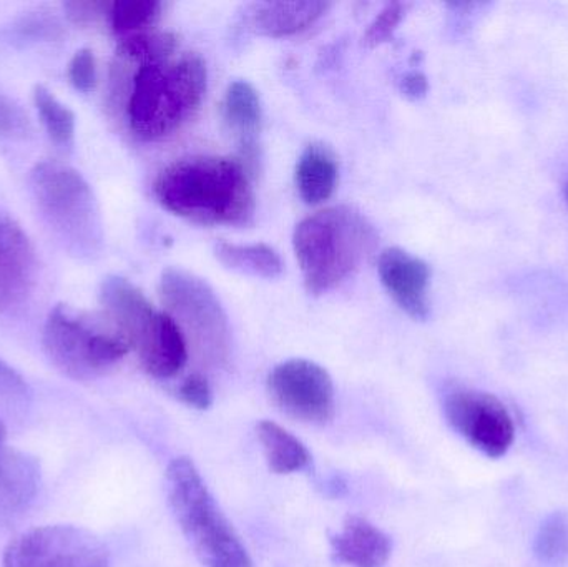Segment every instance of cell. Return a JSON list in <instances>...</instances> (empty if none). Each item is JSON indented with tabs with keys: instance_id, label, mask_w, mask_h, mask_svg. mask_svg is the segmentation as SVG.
Wrapping results in <instances>:
<instances>
[{
	"instance_id": "cell-32",
	"label": "cell",
	"mask_w": 568,
	"mask_h": 567,
	"mask_svg": "<svg viewBox=\"0 0 568 567\" xmlns=\"http://www.w3.org/2000/svg\"><path fill=\"white\" fill-rule=\"evenodd\" d=\"M427 90H429V82L427 77L423 72H407L406 75L400 79V92L410 100L423 99L426 97Z\"/></svg>"
},
{
	"instance_id": "cell-19",
	"label": "cell",
	"mask_w": 568,
	"mask_h": 567,
	"mask_svg": "<svg viewBox=\"0 0 568 567\" xmlns=\"http://www.w3.org/2000/svg\"><path fill=\"white\" fill-rule=\"evenodd\" d=\"M339 180V165L329 146L311 143L297 160L294 182L297 193L307 205H320L333 196Z\"/></svg>"
},
{
	"instance_id": "cell-31",
	"label": "cell",
	"mask_w": 568,
	"mask_h": 567,
	"mask_svg": "<svg viewBox=\"0 0 568 567\" xmlns=\"http://www.w3.org/2000/svg\"><path fill=\"white\" fill-rule=\"evenodd\" d=\"M67 16L75 23L93 22L100 13H106L109 3L100 2H70L65 6Z\"/></svg>"
},
{
	"instance_id": "cell-24",
	"label": "cell",
	"mask_w": 568,
	"mask_h": 567,
	"mask_svg": "<svg viewBox=\"0 0 568 567\" xmlns=\"http://www.w3.org/2000/svg\"><path fill=\"white\" fill-rule=\"evenodd\" d=\"M179 36L175 32H140L125 37L116 49L119 59L149 62L175 55Z\"/></svg>"
},
{
	"instance_id": "cell-30",
	"label": "cell",
	"mask_w": 568,
	"mask_h": 567,
	"mask_svg": "<svg viewBox=\"0 0 568 567\" xmlns=\"http://www.w3.org/2000/svg\"><path fill=\"white\" fill-rule=\"evenodd\" d=\"M20 36L36 40H53L63 36L62 23L55 16L45 12H33L23 17L17 26Z\"/></svg>"
},
{
	"instance_id": "cell-14",
	"label": "cell",
	"mask_w": 568,
	"mask_h": 567,
	"mask_svg": "<svg viewBox=\"0 0 568 567\" xmlns=\"http://www.w3.org/2000/svg\"><path fill=\"white\" fill-rule=\"evenodd\" d=\"M40 486L36 458L19 449L0 448V525H9L29 509Z\"/></svg>"
},
{
	"instance_id": "cell-11",
	"label": "cell",
	"mask_w": 568,
	"mask_h": 567,
	"mask_svg": "<svg viewBox=\"0 0 568 567\" xmlns=\"http://www.w3.org/2000/svg\"><path fill=\"white\" fill-rule=\"evenodd\" d=\"M36 272V250L29 235L0 210V312H12L29 300Z\"/></svg>"
},
{
	"instance_id": "cell-3",
	"label": "cell",
	"mask_w": 568,
	"mask_h": 567,
	"mask_svg": "<svg viewBox=\"0 0 568 567\" xmlns=\"http://www.w3.org/2000/svg\"><path fill=\"white\" fill-rule=\"evenodd\" d=\"M293 246L304 286L317 296L336 288L373 255L377 233L353 206H331L297 223Z\"/></svg>"
},
{
	"instance_id": "cell-5",
	"label": "cell",
	"mask_w": 568,
	"mask_h": 567,
	"mask_svg": "<svg viewBox=\"0 0 568 567\" xmlns=\"http://www.w3.org/2000/svg\"><path fill=\"white\" fill-rule=\"evenodd\" d=\"M30 189L42 219L72 255L90 259L102 250L99 203L80 172L43 160L30 172Z\"/></svg>"
},
{
	"instance_id": "cell-17",
	"label": "cell",
	"mask_w": 568,
	"mask_h": 567,
	"mask_svg": "<svg viewBox=\"0 0 568 567\" xmlns=\"http://www.w3.org/2000/svg\"><path fill=\"white\" fill-rule=\"evenodd\" d=\"M327 2H263L255 3L248 12V26L260 36H296L313 26L329 10Z\"/></svg>"
},
{
	"instance_id": "cell-16",
	"label": "cell",
	"mask_w": 568,
	"mask_h": 567,
	"mask_svg": "<svg viewBox=\"0 0 568 567\" xmlns=\"http://www.w3.org/2000/svg\"><path fill=\"white\" fill-rule=\"evenodd\" d=\"M331 546L334 558L351 567H384L393 553L389 536L361 516H349Z\"/></svg>"
},
{
	"instance_id": "cell-1",
	"label": "cell",
	"mask_w": 568,
	"mask_h": 567,
	"mask_svg": "<svg viewBox=\"0 0 568 567\" xmlns=\"http://www.w3.org/2000/svg\"><path fill=\"white\" fill-rule=\"evenodd\" d=\"M153 193L163 209L199 225L246 226L253 223L256 195L242 160L193 155L159 173Z\"/></svg>"
},
{
	"instance_id": "cell-27",
	"label": "cell",
	"mask_w": 568,
	"mask_h": 567,
	"mask_svg": "<svg viewBox=\"0 0 568 567\" xmlns=\"http://www.w3.org/2000/svg\"><path fill=\"white\" fill-rule=\"evenodd\" d=\"M30 130L32 126L26 110L16 100L0 93V139H23Z\"/></svg>"
},
{
	"instance_id": "cell-10",
	"label": "cell",
	"mask_w": 568,
	"mask_h": 567,
	"mask_svg": "<svg viewBox=\"0 0 568 567\" xmlns=\"http://www.w3.org/2000/svg\"><path fill=\"white\" fill-rule=\"evenodd\" d=\"M268 393L284 415L306 425H326L333 419L334 385L329 373L310 360L280 363L268 376Z\"/></svg>"
},
{
	"instance_id": "cell-13",
	"label": "cell",
	"mask_w": 568,
	"mask_h": 567,
	"mask_svg": "<svg viewBox=\"0 0 568 567\" xmlns=\"http://www.w3.org/2000/svg\"><path fill=\"white\" fill-rule=\"evenodd\" d=\"M100 303L105 316L125 336L132 350L152 332L160 312L153 308L142 290L122 276H106L100 285Z\"/></svg>"
},
{
	"instance_id": "cell-29",
	"label": "cell",
	"mask_w": 568,
	"mask_h": 567,
	"mask_svg": "<svg viewBox=\"0 0 568 567\" xmlns=\"http://www.w3.org/2000/svg\"><path fill=\"white\" fill-rule=\"evenodd\" d=\"M176 393H179L180 402L185 403L190 408L199 409V412H205L213 405L212 386L202 373H192L186 376Z\"/></svg>"
},
{
	"instance_id": "cell-35",
	"label": "cell",
	"mask_w": 568,
	"mask_h": 567,
	"mask_svg": "<svg viewBox=\"0 0 568 567\" xmlns=\"http://www.w3.org/2000/svg\"><path fill=\"white\" fill-rule=\"evenodd\" d=\"M566 196H567V200H568V180H567V183H566Z\"/></svg>"
},
{
	"instance_id": "cell-8",
	"label": "cell",
	"mask_w": 568,
	"mask_h": 567,
	"mask_svg": "<svg viewBox=\"0 0 568 567\" xmlns=\"http://www.w3.org/2000/svg\"><path fill=\"white\" fill-rule=\"evenodd\" d=\"M3 567H110V556L87 529L49 525L17 536L3 553Z\"/></svg>"
},
{
	"instance_id": "cell-25",
	"label": "cell",
	"mask_w": 568,
	"mask_h": 567,
	"mask_svg": "<svg viewBox=\"0 0 568 567\" xmlns=\"http://www.w3.org/2000/svg\"><path fill=\"white\" fill-rule=\"evenodd\" d=\"M537 558L546 565H560L568 556V522L564 515H552L544 522L537 533Z\"/></svg>"
},
{
	"instance_id": "cell-23",
	"label": "cell",
	"mask_w": 568,
	"mask_h": 567,
	"mask_svg": "<svg viewBox=\"0 0 568 567\" xmlns=\"http://www.w3.org/2000/svg\"><path fill=\"white\" fill-rule=\"evenodd\" d=\"M162 9L159 0H115L109 3L106 17L113 32L130 37L155 23Z\"/></svg>"
},
{
	"instance_id": "cell-15",
	"label": "cell",
	"mask_w": 568,
	"mask_h": 567,
	"mask_svg": "<svg viewBox=\"0 0 568 567\" xmlns=\"http://www.w3.org/2000/svg\"><path fill=\"white\" fill-rule=\"evenodd\" d=\"M190 346L180 326L166 312H160L150 335L135 350L143 369L153 378L179 375L189 362Z\"/></svg>"
},
{
	"instance_id": "cell-21",
	"label": "cell",
	"mask_w": 568,
	"mask_h": 567,
	"mask_svg": "<svg viewBox=\"0 0 568 567\" xmlns=\"http://www.w3.org/2000/svg\"><path fill=\"white\" fill-rule=\"evenodd\" d=\"M215 256L226 269L258 279L275 280L284 272L282 256L266 243L236 245L219 242L215 245Z\"/></svg>"
},
{
	"instance_id": "cell-34",
	"label": "cell",
	"mask_w": 568,
	"mask_h": 567,
	"mask_svg": "<svg viewBox=\"0 0 568 567\" xmlns=\"http://www.w3.org/2000/svg\"><path fill=\"white\" fill-rule=\"evenodd\" d=\"M3 438H6V426L0 422V448H2Z\"/></svg>"
},
{
	"instance_id": "cell-2",
	"label": "cell",
	"mask_w": 568,
	"mask_h": 567,
	"mask_svg": "<svg viewBox=\"0 0 568 567\" xmlns=\"http://www.w3.org/2000/svg\"><path fill=\"white\" fill-rule=\"evenodd\" d=\"M120 62L133 65L125 73V113L130 132L136 139L153 142L182 129L202 107L209 87L205 60L196 53Z\"/></svg>"
},
{
	"instance_id": "cell-33",
	"label": "cell",
	"mask_w": 568,
	"mask_h": 567,
	"mask_svg": "<svg viewBox=\"0 0 568 567\" xmlns=\"http://www.w3.org/2000/svg\"><path fill=\"white\" fill-rule=\"evenodd\" d=\"M27 388L26 382H23L22 376L12 368V366L7 365L2 358H0V389L2 392H23Z\"/></svg>"
},
{
	"instance_id": "cell-9",
	"label": "cell",
	"mask_w": 568,
	"mask_h": 567,
	"mask_svg": "<svg viewBox=\"0 0 568 567\" xmlns=\"http://www.w3.org/2000/svg\"><path fill=\"white\" fill-rule=\"evenodd\" d=\"M444 413L454 432L489 458H500L513 446V416L490 393L456 386L446 393Z\"/></svg>"
},
{
	"instance_id": "cell-26",
	"label": "cell",
	"mask_w": 568,
	"mask_h": 567,
	"mask_svg": "<svg viewBox=\"0 0 568 567\" xmlns=\"http://www.w3.org/2000/svg\"><path fill=\"white\" fill-rule=\"evenodd\" d=\"M406 10L407 3H387V6L381 10L379 16L373 20L366 33H364V45L377 47L381 45V43L387 42V40L393 37V33L396 32L397 26L403 22Z\"/></svg>"
},
{
	"instance_id": "cell-28",
	"label": "cell",
	"mask_w": 568,
	"mask_h": 567,
	"mask_svg": "<svg viewBox=\"0 0 568 567\" xmlns=\"http://www.w3.org/2000/svg\"><path fill=\"white\" fill-rule=\"evenodd\" d=\"M69 80L73 89L89 93L97 87V60L90 49H80L69 63Z\"/></svg>"
},
{
	"instance_id": "cell-7",
	"label": "cell",
	"mask_w": 568,
	"mask_h": 567,
	"mask_svg": "<svg viewBox=\"0 0 568 567\" xmlns=\"http://www.w3.org/2000/svg\"><path fill=\"white\" fill-rule=\"evenodd\" d=\"M160 298L200 360L206 365H226L232 328L212 286L186 270L166 269L160 280Z\"/></svg>"
},
{
	"instance_id": "cell-18",
	"label": "cell",
	"mask_w": 568,
	"mask_h": 567,
	"mask_svg": "<svg viewBox=\"0 0 568 567\" xmlns=\"http://www.w3.org/2000/svg\"><path fill=\"white\" fill-rule=\"evenodd\" d=\"M223 117L230 130L240 140L245 156H248L250 162H255L256 139L262 132L263 123V107L258 90L246 80H235L230 83L223 100Z\"/></svg>"
},
{
	"instance_id": "cell-22",
	"label": "cell",
	"mask_w": 568,
	"mask_h": 567,
	"mask_svg": "<svg viewBox=\"0 0 568 567\" xmlns=\"http://www.w3.org/2000/svg\"><path fill=\"white\" fill-rule=\"evenodd\" d=\"M33 103L40 120L45 126L50 139L63 149H70L75 139V115L69 107L63 105L49 89L36 85L33 89Z\"/></svg>"
},
{
	"instance_id": "cell-4",
	"label": "cell",
	"mask_w": 568,
	"mask_h": 567,
	"mask_svg": "<svg viewBox=\"0 0 568 567\" xmlns=\"http://www.w3.org/2000/svg\"><path fill=\"white\" fill-rule=\"evenodd\" d=\"M166 495L180 529L203 566L253 567L242 539L192 459L176 458L170 463Z\"/></svg>"
},
{
	"instance_id": "cell-6",
	"label": "cell",
	"mask_w": 568,
	"mask_h": 567,
	"mask_svg": "<svg viewBox=\"0 0 568 567\" xmlns=\"http://www.w3.org/2000/svg\"><path fill=\"white\" fill-rule=\"evenodd\" d=\"M42 343L52 365L80 382L106 375L132 352L105 315H89L69 305H57L49 313Z\"/></svg>"
},
{
	"instance_id": "cell-12",
	"label": "cell",
	"mask_w": 568,
	"mask_h": 567,
	"mask_svg": "<svg viewBox=\"0 0 568 567\" xmlns=\"http://www.w3.org/2000/svg\"><path fill=\"white\" fill-rule=\"evenodd\" d=\"M377 272L394 302L410 318L424 322L429 316L430 270L424 260L393 246L381 253Z\"/></svg>"
},
{
	"instance_id": "cell-20",
	"label": "cell",
	"mask_w": 568,
	"mask_h": 567,
	"mask_svg": "<svg viewBox=\"0 0 568 567\" xmlns=\"http://www.w3.org/2000/svg\"><path fill=\"white\" fill-rule=\"evenodd\" d=\"M256 433H258L270 469L276 475H291L310 465L311 455L306 446L278 423L268 422V419L260 422Z\"/></svg>"
}]
</instances>
